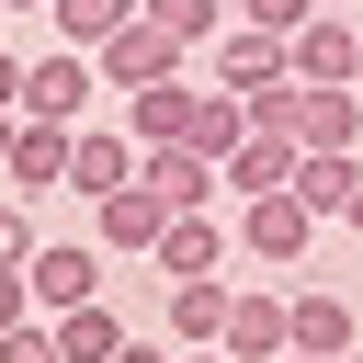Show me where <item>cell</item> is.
Masks as SVG:
<instances>
[{
	"instance_id": "obj_1",
	"label": "cell",
	"mask_w": 363,
	"mask_h": 363,
	"mask_svg": "<svg viewBox=\"0 0 363 363\" xmlns=\"http://www.w3.org/2000/svg\"><path fill=\"white\" fill-rule=\"evenodd\" d=\"M182 57H193V45H182V34L159 23V11H125V23H113V34L91 45L102 91H159V79H182Z\"/></svg>"
},
{
	"instance_id": "obj_2",
	"label": "cell",
	"mask_w": 363,
	"mask_h": 363,
	"mask_svg": "<svg viewBox=\"0 0 363 363\" xmlns=\"http://www.w3.org/2000/svg\"><path fill=\"white\" fill-rule=\"evenodd\" d=\"M91 91H102V68H91L79 45H45V57L23 68V113H34V125H91Z\"/></svg>"
},
{
	"instance_id": "obj_3",
	"label": "cell",
	"mask_w": 363,
	"mask_h": 363,
	"mask_svg": "<svg viewBox=\"0 0 363 363\" xmlns=\"http://www.w3.org/2000/svg\"><path fill=\"white\" fill-rule=\"evenodd\" d=\"M284 57H295V79H306V91H352V79H363V23H352V11H318Z\"/></svg>"
},
{
	"instance_id": "obj_4",
	"label": "cell",
	"mask_w": 363,
	"mask_h": 363,
	"mask_svg": "<svg viewBox=\"0 0 363 363\" xmlns=\"http://www.w3.org/2000/svg\"><path fill=\"white\" fill-rule=\"evenodd\" d=\"M284 136H295L306 159H340V147H363V91H306V79H295V113H284Z\"/></svg>"
},
{
	"instance_id": "obj_5",
	"label": "cell",
	"mask_w": 363,
	"mask_h": 363,
	"mask_svg": "<svg viewBox=\"0 0 363 363\" xmlns=\"http://www.w3.org/2000/svg\"><path fill=\"white\" fill-rule=\"evenodd\" d=\"M136 182H147L170 216H204V204L227 193V170H216L204 147H136Z\"/></svg>"
},
{
	"instance_id": "obj_6",
	"label": "cell",
	"mask_w": 363,
	"mask_h": 363,
	"mask_svg": "<svg viewBox=\"0 0 363 363\" xmlns=\"http://www.w3.org/2000/svg\"><path fill=\"white\" fill-rule=\"evenodd\" d=\"M306 238H318V216H306L295 193H261V204L238 216V250H250L261 272H295V261H306Z\"/></svg>"
},
{
	"instance_id": "obj_7",
	"label": "cell",
	"mask_w": 363,
	"mask_h": 363,
	"mask_svg": "<svg viewBox=\"0 0 363 363\" xmlns=\"http://www.w3.org/2000/svg\"><path fill=\"white\" fill-rule=\"evenodd\" d=\"M23 295H34L45 318L91 306V295H102V250H79V238H45V250H34V272H23Z\"/></svg>"
},
{
	"instance_id": "obj_8",
	"label": "cell",
	"mask_w": 363,
	"mask_h": 363,
	"mask_svg": "<svg viewBox=\"0 0 363 363\" xmlns=\"http://www.w3.org/2000/svg\"><path fill=\"white\" fill-rule=\"evenodd\" d=\"M295 79V57H284V34H216V91H238V102H261V91H284Z\"/></svg>"
},
{
	"instance_id": "obj_9",
	"label": "cell",
	"mask_w": 363,
	"mask_h": 363,
	"mask_svg": "<svg viewBox=\"0 0 363 363\" xmlns=\"http://www.w3.org/2000/svg\"><path fill=\"white\" fill-rule=\"evenodd\" d=\"M284 329H295V352H318V363H352V295H329V284H295V295H284Z\"/></svg>"
},
{
	"instance_id": "obj_10",
	"label": "cell",
	"mask_w": 363,
	"mask_h": 363,
	"mask_svg": "<svg viewBox=\"0 0 363 363\" xmlns=\"http://www.w3.org/2000/svg\"><path fill=\"white\" fill-rule=\"evenodd\" d=\"M125 182H136V136L79 125V136H68V193H91V204H102V193H125Z\"/></svg>"
},
{
	"instance_id": "obj_11",
	"label": "cell",
	"mask_w": 363,
	"mask_h": 363,
	"mask_svg": "<svg viewBox=\"0 0 363 363\" xmlns=\"http://www.w3.org/2000/svg\"><path fill=\"white\" fill-rule=\"evenodd\" d=\"M295 170H306V147H295V136H272V125H250V136H238V159H227V193H250V204H261V193H295Z\"/></svg>"
},
{
	"instance_id": "obj_12",
	"label": "cell",
	"mask_w": 363,
	"mask_h": 363,
	"mask_svg": "<svg viewBox=\"0 0 363 363\" xmlns=\"http://www.w3.org/2000/svg\"><path fill=\"white\" fill-rule=\"evenodd\" d=\"M216 352H227V363H284V352H295V329H284V295H238Z\"/></svg>"
},
{
	"instance_id": "obj_13",
	"label": "cell",
	"mask_w": 363,
	"mask_h": 363,
	"mask_svg": "<svg viewBox=\"0 0 363 363\" xmlns=\"http://www.w3.org/2000/svg\"><path fill=\"white\" fill-rule=\"evenodd\" d=\"M147 261H159L170 284H193V272H227V227H216V216H170Z\"/></svg>"
},
{
	"instance_id": "obj_14",
	"label": "cell",
	"mask_w": 363,
	"mask_h": 363,
	"mask_svg": "<svg viewBox=\"0 0 363 363\" xmlns=\"http://www.w3.org/2000/svg\"><path fill=\"white\" fill-rule=\"evenodd\" d=\"M227 306H238V295H227L216 272L170 284V340H182V352H216V340H227Z\"/></svg>"
},
{
	"instance_id": "obj_15",
	"label": "cell",
	"mask_w": 363,
	"mask_h": 363,
	"mask_svg": "<svg viewBox=\"0 0 363 363\" xmlns=\"http://www.w3.org/2000/svg\"><path fill=\"white\" fill-rule=\"evenodd\" d=\"M125 136H136V147H182V136H193V91H182V79L125 91Z\"/></svg>"
},
{
	"instance_id": "obj_16",
	"label": "cell",
	"mask_w": 363,
	"mask_h": 363,
	"mask_svg": "<svg viewBox=\"0 0 363 363\" xmlns=\"http://www.w3.org/2000/svg\"><path fill=\"white\" fill-rule=\"evenodd\" d=\"M68 136H79V125H34V113H23V136H11V170H0V182H23V193L68 182Z\"/></svg>"
},
{
	"instance_id": "obj_17",
	"label": "cell",
	"mask_w": 363,
	"mask_h": 363,
	"mask_svg": "<svg viewBox=\"0 0 363 363\" xmlns=\"http://www.w3.org/2000/svg\"><path fill=\"white\" fill-rule=\"evenodd\" d=\"M159 227H170V204H159L147 182H125V193H102V250H159Z\"/></svg>"
},
{
	"instance_id": "obj_18",
	"label": "cell",
	"mask_w": 363,
	"mask_h": 363,
	"mask_svg": "<svg viewBox=\"0 0 363 363\" xmlns=\"http://www.w3.org/2000/svg\"><path fill=\"white\" fill-rule=\"evenodd\" d=\"M238 136H250V102H238V91H193V136H182V147H204V159L227 170Z\"/></svg>"
},
{
	"instance_id": "obj_19",
	"label": "cell",
	"mask_w": 363,
	"mask_h": 363,
	"mask_svg": "<svg viewBox=\"0 0 363 363\" xmlns=\"http://www.w3.org/2000/svg\"><path fill=\"white\" fill-rule=\"evenodd\" d=\"M57 352H68V363H125V318L91 295V306H68V318H57Z\"/></svg>"
},
{
	"instance_id": "obj_20",
	"label": "cell",
	"mask_w": 363,
	"mask_h": 363,
	"mask_svg": "<svg viewBox=\"0 0 363 363\" xmlns=\"http://www.w3.org/2000/svg\"><path fill=\"white\" fill-rule=\"evenodd\" d=\"M352 193H363V159H352V147L295 170V204H306V216H352Z\"/></svg>"
},
{
	"instance_id": "obj_21",
	"label": "cell",
	"mask_w": 363,
	"mask_h": 363,
	"mask_svg": "<svg viewBox=\"0 0 363 363\" xmlns=\"http://www.w3.org/2000/svg\"><path fill=\"white\" fill-rule=\"evenodd\" d=\"M125 11H136V0H57V45H79V57H91Z\"/></svg>"
},
{
	"instance_id": "obj_22",
	"label": "cell",
	"mask_w": 363,
	"mask_h": 363,
	"mask_svg": "<svg viewBox=\"0 0 363 363\" xmlns=\"http://www.w3.org/2000/svg\"><path fill=\"white\" fill-rule=\"evenodd\" d=\"M136 11H159L182 45H216V23H227V0H136Z\"/></svg>"
},
{
	"instance_id": "obj_23",
	"label": "cell",
	"mask_w": 363,
	"mask_h": 363,
	"mask_svg": "<svg viewBox=\"0 0 363 363\" xmlns=\"http://www.w3.org/2000/svg\"><path fill=\"white\" fill-rule=\"evenodd\" d=\"M238 23H250V34H284V45H295V34L318 23V0H238Z\"/></svg>"
},
{
	"instance_id": "obj_24",
	"label": "cell",
	"mask_w": 363,
	"mask_h": 363,
	"mask_svg": "<svg viewBox=\"0 0 363 363\" xmlns=\"http://www.w3.org/2000/svg\"><path fill=\"white\" fill-rule=\"evenodd\" d=\"M0 363H68V352H57V318H23V329H0Z\"/></svg>"
},
{
	"instance_id": "obj_25",
	"label": "cell",
	"mask_w": 363,
	"mask_h": 363,
	"mask_svg": "<svg viewBox=\"0 0 363 363\" xmlns=\"http://www.w3.org/2000/svg\"><path fill=\"white\" fill-rule=\"evenodd\" d=\"M34 250H45V238H34V216H23V204H0V272H34Z\"/></svg>"
},
{
	"instance_id": "obj_26",
	"label": "cell",
	"mask_w": 363,
	"mask_h": 363,
	"mask_svg": "<svg viewBox=\"0 0 363 363\" xmlns=\"http://www.w3.org/2000/svg\"><path fill=\"white\" fill-rule=\"evenodd\" d=\"M34 318V295H23V272H0V329H23Z\"/></svg>"
},
{
	"instance_id": "obj_27",
	"label": "cell",
	"mask_w": 363,
	"mask_h": 363,
	"mask_svg": "<svg viewBox=\"0 0 363 363\" xmlns=\"http://www.w3.org/2000/svg\"><path fill=\"white\" fill-rule=\"evenodd\" d=\"M0 113H23V57L0 45Z\"/></svg>"
},
{
	"instance_id": "obj_28",
	"label": "cell",
	"mask_w": 363,
	"mask_h": 363,
	"mask_svg": "<svg viewBox=\"0 0 363 363\" xmlns=\"http://www.w3.org/2000/svg\"><path fill=\"white\" fill-rule=\"evenodd\" d=\"M125 363H182V352H159V340H125Z\"/></svg>"
},
{
	"instance_id": "obj_29",
	"label": "cell",
	"mask_w": 363,
	"mask_h": 363,
	"mask_svg": "<svg viewBox=\"0 0 363 363\" xmlns=\"http://www.w3.org/2000/svg\"><path fill=\"white\" fill-rule=\"evenodd\" d=\"M11 136H23V113H0V170H11Z\"/></svg>"
},
{
	"instance_id": "obj_30",
	"label": "cell",
	"mask_w": 363,
	"mask_h": 363,
	"mask_svg": "<svg viewBox=\"0 0 363 363\" xmlns=\"http://www.w3.org/2000/svg\"><path fill=\"white\" fill-rule=\"evenodd\" d=\"M0 11H57V0H0Z\"/></svg>"
},
{
	"instance_id": "obj_31",
	"label": "cell",
	"mask_w": 363,
	"mask_h": 363,
	"mask_svg": "<svg viewBox=\"0 0 363 363\" xmlns=\"http://www.w3.org/2000/svg\"><path fill=\"white\" fill-rule=\"evenodd\" d=\"M182 363H227V352H182Z\"/></svg>"
},
{
	"instance_id": "obj_32",
	"label": "cell",
	"mask_w": 363,
	"mask_h": 363,
	"mask_svg": "<svg viewBox=\"0 0 363 363\" xmlns=\"http://www.w3.org/2000/svg\"><path fill=\"white\" fill-rule=\"evenodd\" d=\"M318 11H352V0H318Z\"/></svg>"
},
{
	"instance_id": "obj_33",
	"label": "cell",
	"mask_w": 363,
	"mask_h": 363,
	"mask_svg": "<svg viewBox=\"0 0 363 363\" xmlns=\"http://www.w3.org/2000/svg\"><path fill=\"white\" fill-rule=\"evenodd\" d=\"M352 227H363V193H352Z\"/></svg>"
},
{
	"instance_id": "obj_34",
	"label": "cell",
	"mask_w": 363,
	"mask_h": 363,
	"mask_svg": "<svg viewBox=\"0 0 363 363\" xmlns=\"http://www.w3.org/2000/svg\"><path fill=\"white\" fill-rule=\"evenodd\" d=\"M284 363H318V352H284Z\"/></svg>"
},
{
	"instance_id": "obj_35",
	"label": "cell",
	"mask_w": 363,
	"mask_h": 363,
	"mask_svg": "<svg viewBox=\"0 0 363 363\" xmlns=\"http://www.w3.org/2000/svg\"><path fill=\"white\" fill-rule=\"evenodd\" d=\"M0 23H11V11H0Z\"/></svg>"
}]
</instances>
